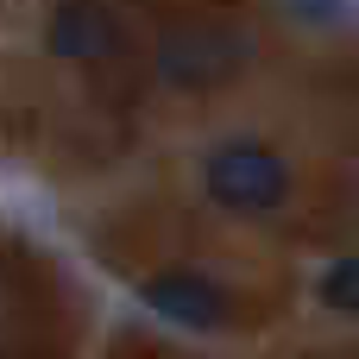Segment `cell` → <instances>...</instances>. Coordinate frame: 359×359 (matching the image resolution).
I'll return each instance as SVG.
<instances>
[{
    "label": "cell",
    "instance_id": "1",
    "mask_svg": "<svg viewBox=\"0 0 359 359\" xmlns=\"http://www.w3.org/2000/svg\"><path fill=\"white\" fill-rule=\"evenodd\" d=\"M252 63V32L240 25H221V19H189V25H170L158 38V82L183 88V95H208V88H227L240 69Z\"/></svg>",
    "mask_w": 359,
    "mask_h": 359
},
{
    "label": "cell",
    "instance_id": "2",
    "mask_svg": "<svg viewBox=\"0 0 359 359\" xmlns=\"http://www.w3.org/2000/svg\"><path fill=\"white\" fill-rule=\"evenodd\" d=\"M202 189L227 215H271L290 196V164L265 139H221L202 158Z\"/></svg>",
    "mask_w": 359,
    "mask_h": 359
},
{
    "label": "cell",
    "instance_id": "3",
    "mask_svg": "<svg viewBox=\"0 0 359 359\" xmlns=\"http://www.w3.org/2000/svg\"><path fill=\"white\" fill-rule=\"evenodd\" d=\"M44 44L63 63H114L126 50V25L107 0H57V13L44 25Z\"/></svg>",
    "mask_w": 359,
    "mask_h": 359
},
{
    "label": "cell",
    "instance_id": "4",
    "mask_svg": "<svg viewBox=\"0 0 359 359\" xmlns=\"http://www.w3.org/2000/svg\"><path fill=\"white\" fill-rule=\"evenodd\" d=\"M139 297H145V309L158 322L189 328V334H215L227 322V290L215 278H202V271H158Z\"/></svg>",
    "mask_w": 359,
    "mask_h": 359
},
{
    "label": "cell",
    "instance_id": "5",
    "mask_svg": "<svg viewBox=\"0 0 359 359\" xmlns=\"http://www.w3.org/2000/svg\"><path fill=\"white\" fill-rule=\"evenodd\" d=\"M322 303H328L334 316H353L359 322V259H341V265L322 278Z\"/></svg>",
    "mask_w": 359,
    "mask_h": 359
},
{
    "label": "cell",
    "instance_id": "6",
    "mask_svg": "<svg viewBox=\"0 0 359 359\" xmlns=\"http://www.w3.org/2000/svg\"><path fill=\"white\" fill-rule=\"evenodd\" d=\"M297 19H309V25H334V19H347L353 13V0H284Z\"/></svg>",
    "mask_w": 359,
    "mask_h": 359
}]
</instances>
